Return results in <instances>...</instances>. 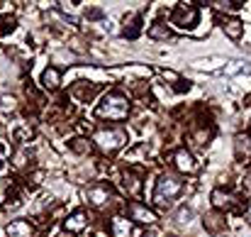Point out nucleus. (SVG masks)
<instances>
[{
	"label": "nucleus",
	"instance_id": "nucleus-1",
	"mask_svg": "<svg viewBox=\"0 0 251 237\" xmlns=\"http://www.w3.org/2000/svg\"><path fill=\"white\" fill-rule=\"evenodd\" d=\"M129 115H132V100L122 90H107L100 98V103L95 105V118L105 120V122H112V125L125 122Z\"/></svg>",
	"mask_w": 251,
	"mask_h": 237
},
{
	"label": "nucleus",
	"instance_id": "nucleus-2",
	"mask_svg": "<svg viewBox=\"0 0 251 237\" xmlns=\"http://www.w3.org/2000/svg\"><path fill=\"white\" fill-rule=\"evenodd\" d=\"M183 188H185V181H183L180 174H176V171L159 174V178H156V183H154V193H151L154 208L168 210V208L173 206V201L183 193Z\"/></svg>",
	"mask_w": 251,
	"mask_h": 237
},
{
	"label": "nucleus",
	"instance_id": "nucleus-3",
	"mask_svg": "<svg viewBox=\"0 0 251 237\" xmlns=\"http://www.w3.org/2000/svg\"><path fill=\"white\" fill-rule=\"evenodd\" d=\"M83 198H85V206L95 213H112L120 208V198L115 193V188L105 181H95L90 186L83 188Z\"/></svg>",
	"mask_w": 251,
	"mask_h": 237
},
{
	"label": "nucleus",
	"instance_id": "nucleus-4",
	"mask_svg": "<svg viewBox=\"0 0 251 237\" xmlns=\"http://www.w3.org/2000/svg\"><path fill=\"white\" fill-rule=\"evenodd\" d=\"M93 147L105 154V157H115L125 145H127V132L122 127H115V125H98L93 130V137H90Z\"/></svg>",
	"mask_w": 251,
	"mask_h": 237
},
{
	"label": "nucleus",
	"instance_id": "nucleus-5",
	"mask_svg": "<svg viewBox=\"0 0 251 237\" xmlns=\"http://www.w3.org/2000/svg\"><path fill=\"white\" fill-rule=\"evenodd\" d=\"M171 25L178 30H195V25L200 22V7L195 2H178L171 15H168Z\"/></svg>",
	"mask_w": 251,
	"mask_h": 237
},
{
	"label": "nucleus",
	"instance_id": "nucleus-6",
	"mask_svg": "<svg viewBox=\"0 0 251 237\" xmlns=\"http://www.w3.org/2000/svg\"><path fill=\"white\" fill-rule=\"evenodd\" d=\"M125 215H127L134 225H144V228H151V225H156V220H159L156 210H154L151 206L142 203V201H127Z\"/></svg>",
	"mask_w": 251,
	"mask_h": 237
},
{
	"label": "nucleus",
	"instance_id": "nucleus-7",
	"mask_svg": "<svg viewBox=\"0 0 251 237\" xmlns=\"http://www.w3.org/2000/svg\"><path fill=\"white\" fill-rule=\"evenodd\" d=\"M122 188H125V193H127L132 201H139L142 188H144V169L127 166V169L122 171Z\"/></svg>",
	"mask_w": 251,
	"mask_h": 237
},
{
	"label": "nucleus",
	"instance_id": "nucleus-8",
	"mask_svg": "<svg viewBox=\"0 0 251 237\" xmlns=\"http://www.w3.org/2000/svg\"><path fill=\"white\" fill-rule=\"evenodd\" d=\"M188 140L195 145V147H207L210 140H212V125L207 120H195L190 127H188Z\"/></svg>",
	"mask_w": 251,
	"mask_h": 237
},
{
	"label": "nucleus",
	"instance_id": "nucleus-9",
	"mask_svg": "<svg viewBox=\"0 0 251 237\" xmlns=\"http://www.w3.org/2000/svg\"><path fill=\"white\" fill-rule=\"evenodd\" d=\"M171 164H173V169H176V174H195L198 171V161L195 157L190 154V149H185V147H178L173 154H171Z\"/></svg>",
	"mask_w": 251,
	"mask_h": 237
},
{
	"label": "nucleus",
	"instance_id": "nucleus-10",
	"mask_svg": "<svg viewBox=\"0 0 251 237\" xmlns=\"http://www.w3.org/2000/svg\"><path fill=\"white\" fill-rule=\"evenodd\" d=\"M88 225H90V215L85 213L83 208H81V210H74L71 215L64 218V233L71 237L81 235L83 230H88Z\"/></svg>",
	"mask_w": 251,
	"mask_h": 237
},
{
	"label": "nucleus",
	"instance_id": "nucleus-11",
	"mask_svg": "<svg viewBox=\"0 0 251 237\" xmlns=\"http://www.w3.org/2000/svg\"><path fill=\"white\" fill-rule=\"evenodd\" d=\"M210 201H212V208L215 210H232V208L239 206V196L234 191H229V188H222V186L212 191Z\"/></svg>",
	"mask_w": 251,
	"mask_h": 237
},
{
	"label": "nucleus",
	"instance_id": "nucleus-12",
	"mask_svg": "<svg viewBox=\"0 0 251 237\" xmlns=\"http://www.w3.org/2000/svg\"><path fill=\"white\" fill-rule=\"evenodd\" d=\"M110 237H132L134 235V223L125 215V213H117L110 218Z\"/></svg>",
	"mask_w": 251,
	"mask_h": 237
},
{
	"label": "nucleus",
	"instance_id": "nucleus-13",
	"mask_svg": "<svg viewBox=\"0 0 251 237\" xmlns=\"http://www.w3.org/2000/svg\"><path fill=\"white\" fill-rule=\"evenodd\" d=\"M32 161H34V152H32L29 147H17V149L12 152V157H10L12 169L20 171V174H29V171H32Z\"/></svg>",
	"mask_w": 251,
	"mask_h": 237
},
{
	"label": "nucleus",
	"instance_id": "nucleus-14",
	"mask_svg": "<svg viewBox=\"0 0 251 237\" xmlns=\"http://www.w3.org/2000/svg\"><path fill=\"white\" fill-rule=\"evenodd\" d=\"M98 93H100V86H98V83H90V81H76V83L71 86V95H74L78 103H90Z\"/></svg>",
	"mask_w": 251,
	"mask_h": 237
},
{
	"label": "nucleus",
	"instance_id": "nucleus-15",
	"mask_svg": "<svg viewBox=\"0 0 251 237\" xmlns=\"http://www.w3.org/2000/svg\"><path fill=\"white\" fill-rule=\"evenodd\" d=\"M142 12H134V15H129V17H125V27H122V37L125 39H129V42H134L139 34H142Z\"/></svg>",
	"mask_w": 251,
	"mask_h": 237
},
{
	"label": "nucleus",
	"instance_id": "nucleus-16",
	"mask_svg": "<svg viewBox=\"0 0 251 237\" xmlns=\"http://www.w3.org/2000/svg\"><path fill=\"white\" fill-rule=\"evenodd\" d=\"M5 235L7 237H34V225L25 218H17L12 220L7 228H5Z\"/></svg>",
	"mask_w": 251,
	"mask_h": 237
},
{
	"label": "nucleus",
	"instance_id": "nucleus-17",
	"mask_svg": "<svg viewBox=\"0 0 251 237\" xmlns=\"http://www.w3.org/2000/svg\"><path fill=\"white\" fill-rule=\"evenodd\" d=\"M42 88L49 90V93H54V90L61 88V71L56 66H47L42 71Z\"/></svg>",
	"mask_w": 251,
	"mask_h": 237
},
{
	"label": "nucleus",
	"instance_id": "nucleus-18",
	"mask_svg": "<svg viewBox=\"0 0 251 237\" xmlns=\"http://www.w3.org/2000/svg\"><path fill=\"white\" fill-rule=\"evenodd\" d=\"M234 157H237V161H249L251 159V137L247 132H239L234 137Z\"/></svg>",
	"mask_w": 251,
	"mask_h": 237
},
{
	"label": "nucleus",
	"instance_id": "nucleus-19",
	"mask_svg": "<svg viewBox=\"0 0 251 237\" xmlns=\"http://www.w3.org/2000/svg\"><path fill=\"white\" fill-rule=\"evenodd\" d=\"M222 30H225V34H227L229 39H234V42H239V39L244 37V22L237 20V17H225Z\"/></svg>",
	"mask_w": 251,
	"mask_h": 237
},
{
	"label": "nucleus",
	"instance_id": "nucleus-20",
	"mask_svg": "<svg viewBox=\"0 0 251 237\" xmlns=\"http://www.w3.org/2000/svg\"><path fill=\"white\" fill-rule=\"evenodd\" d=\"M202 228H205L210 235H217V233L225 230V220H222V215H220L217 210H212V213L202 215Z\"/></svg>",
	"mask_w": 251,
	"mask_h": 237
},
{
	"label": "nucleus",
	"instance_id": "nucleus-21",
	"mask_svg": "<svg viewBox=\"0 0 251 237\" xmlns=\"http://www.w3.org/2000/svg\"><path fill=\"white\" fill-rule=\"evenodd\" d=\"M15 198V181L10 176H0V206H10V201Z\"/></svg>",
	"mask_w": 251,
	"mask_h": 237
},
{
	"label": "nucleus",
	"instance_id": "nucleus-22",
	"mask_svg": "<svg viewBox=\"0 0 251 237\" xmlns=\"http://www.w3.org/2000/svg\"><path fill=\"white\" fill-rule=\"evenodd\" d=\"M147 34H149V39H154V42H168V39L173 37V32H171V27H168L166 22H154V25L147 30Z\"/></svg>",
	"mask_w": 251,
	"mask_h": 237
},
{
	"label": "nucleus",
	"instance_id": "nucleus-23",
	"mask_svg": "<svg viewBox=\"0 0 251 237\" xmlns=\"http://www.w3.org/2000/svg\"><path fill=\"white\" fill-rule=\"evenodd\" d=\"M78 61V54H74L71 49H59L54 57H51V64L61 71V66H74Z\"/></svg>",
	"mask_w": 251,
	"mask_h": 237
},
{
	"label": "nucleus",
	"instance_id": "nucleus-24",
	"mask_svg": "<svg viewBox=\"0 0 251 237\" xmlns=\"http://www.w3.org/2000/svg\"><path fill=\"white\" fill-rule=\"evenodd\" d=\"M69 149L74 152V154H78V157H88V154H93V142L88 140V137H74L71 142H69Z\"/></svg>",
	"mask_w": 251,
	"mask_h": 237
},
{
	"label": "nucleus",
	"instance_id": "nucleus-25",
	"mask_svg": "<svg viewBox=\"0 0 251 237\" xmlns=\"http://www.w3.org/2000/svg\"><path fill=\"white\" fill-rule=\"evenodd\" d=\"M29 140H32V127L29 125H17L12 130V142H17L20 147H27Z\"/></svg>",
	"mask_w": 251,
	"mask_h": 237
},
{
	"label": "nucleus",
	"instance_id": "nucleus-26",
	"mask_svg": "<svg viewBox=\"0 0 251 237\" xmlns=\"http://www.w3.org/2000/svg\"><path fill=\"white\" fill-rule=\"evenodd\" d=\"M178 225H190V220H193V208L190 206H180L178 210H176V218H173Z\"/></svg>",
	"mask_w": 251,
	"mask_h": 237
},
{
	"label": "nucleus",
	"instance_id": "nucleus-27",
	"mask_svg": "<svg viewBox=\"0 0 251 237\" xmlns=\"http://www.w3.org/2000/svg\"><path fill=\"white\" fill-rule=\"evenodd\" d=\"M0 110L2 113H15L17 110V98L10 95V93H2L0 95Z\"/></svg>",
	"mask_w": 251,
	"mask_h": 237
},
{
	"label": "nucleus",
	"instance_id": "nucleus-28",
	"mask_svg": "<svg viewBox=\"0 0 251 237\" xmlns=\"http://www.w3.org/2000/svg\"><path fill=\"white\" fill-rule=\"evenodd\" d=\"M102 17H105V10L98 7V5H93V7L85 10V20H88V22H100Z\"/></svg>",
	"mask_w": 251,
	"mask_h": 237
},
{
	"label": "nucleus",
	"instance_id": "nucleus-29",
	"mask_svg": "<svg viewBox=\"0 0 251 237\" xmlns=\"http://www.w3.org/2000/svg\"><path fill=\"white\" fill-rule=\"evenodd\" d=\"M15 27H17V20H15V17H10V15L0 17V37L7 34V32H12Z\"/></svg>",
	"mask_w": 251,
	"mask_h": 237
},
{
	"label": "nucleus",
	"instance_id": "nucleus-30",
	"mask_svg": "<svg viewBox=\"0 0 251 237\" xmlns=\"http://www.w3.org/2000/svg\"><path fill=\"white\" fill-rule=\"evenodd\" d=\"M176 93H183V90H190V81H183V79H178L173 86H171Z\"/></svg>",
	"mask_w": 251,
	"mask_h": 237
},
{
	"label": "nucleus",
	"instance_id": "nucleus-31",
	"mask_svg": "<svg viewBox=\"0 0 251 237\" xmlns=\"http://www.w3.org/2000/svg\"><path fill=\"white\" fill-rule=\"evenodd\" d=\"M139 237H156V235H154V230H144Z\"/></svg>",
	"mask_w": 251,
	"mask_h": 237
},
{
	"label": "nucleus",
	"instance_id": "nucleus-32",
	"mask_svg": "<svg viewBox=\"0 0 251 237\" xmlns=\"http://www.w3.org/2000/svg\"><path fill=\"white\" fill-rule=\"evenodd\" d=\"M93 237H110V235H107L105 230H98V233H95V235H93Z\"/></svg>",
	"mask_w": 251,
	"mask_h": 237
},
{
	"label": "nucleus",
	"instance_id": "nucleus-33",
	"mask_svg": "<svg viewBox=\"0 0 251 237\" xmlns=\"http://www.w3.org/2000/svg\"><path fill=\"white\" fill-rule=\"evenodd\" d=\"M247 220H249V223H251V203H249V206H247Z\"/></svg>",
	"mask_w": 251,
	"mask_h": 237
},
{
	"label": "nucleus",
	"instance_id": "nucleus-34",
	"mask_svg": "<svg viewBox=\"0 0 251 237\" xmlns=\"http://www.w3.org/2000/svg\"><path fill=\"white\" fill-rule=\"evenodd\" d=\"M56 237H71V235H66V233H64V235H56Z\"/></svg>",
	"mask_w": 251,
	"mask_h": 237
},
{
	"label": "nucleus",
	"instance_id": "nucleus-35",
	"mask_svg": "<svg viewBox=\"0 0 251 237\" xmlns=\"http://www.w3.org/2000/svg\"><path fill=\"white\" fill-rule=\"evenodd\" d=\"M166 237H176V235H166Z\"/></svg>",
	"mask_w": 251,
	"mask_h": 237
}]
</instances>
